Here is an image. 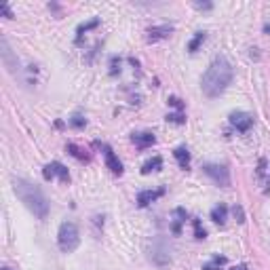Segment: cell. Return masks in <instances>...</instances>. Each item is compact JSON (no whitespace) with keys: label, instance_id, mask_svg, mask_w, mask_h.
I'll list each match as a JSON object with an SVG mask.
<instances>
[{"label":"cell","instance_id":"1","mask_svg":"<svg viewBox=\"0 0 270 270\" xmlns=\"http://www.w3.org/2000/svg\"><path fill=\"white\" fill-rule=\"evenodd\" d=\"M230 83H233V66H230V62L224 55H220L205 70L201 89L207 98H218V95H222L228 89Z\"/></svg>","mask_w":270,"mask_h":270},{"label":"cell","instance_id":"2","mask_svg":"<svg viewBox=\"0 0 270 270\" xmlns=\"http://www.w3.org/2000/svg\"><path fill=\"white\" fill-rule=\"evenodd\" d=\"M13 190H15L17 199L34 214V218L45 220L49 216V203L38 186H34L32 182H28L24 178H13Z\"/></svg>","mask_w":270,"mask_h":270},{"label":"cell","instance_id":"3","mask_svg":"<svg viewBox=\"0 0 270 270\" xmlns=\"http://www.w3.org/2000/svg\"><path fill=\"white\" fill-rule=\"evenodd\" d=\"M57 245L64 254H72L76 247L81 245V233L76 228L74 222H64L60 226V233H57Z\"/></svg>","mask_w":270,"mask_h":270},{"label":"cell","instance_id":"4","mask_svg":"<svg viewBox=\"0 0 270 270\" xmlns=\"http://www.w3.org/2000/svg\"><path fill=\"white\" fill-rule=\"evenodd\" d=\"M203 171H205L216 184H220V186H224V188L230 186V171H228V167H224V165H205Z\"/></svg>","mask_w":270,"mask_h":270},{"label":"cell","instance_id":"5","mask_svg":"<svg viewBox=\"0 0 270 270\" xmlns=\"http://www.w3.org/2000/svg\"><path fill=\"white\" fill-rule=\"evenodd\" d=\"M95 146H98L102 152H104V159H106V165H108V169L114 173V176H123V163L119 161V157H117V154H114V150L108 146V144H95Z\"/></svg>","mask_w":270,"mask_h":270},{"label":"cell","instance_id":"6","mask_svg":"<svg viewBox=\"0 0 270 270\" xmlns=\"http://www.w3.org/2000/svg\"><path fill=\"white\" fill-rule=\"evenodd\" d=\"M43 178H45L47 182H51V180H55V178H60L62 182H70V173H68V169H66L60 161H53V163H49V165L43 169Z\"/></svg>","mask_w":270,"mask_h":270},{"label":"cell","instance_id":"7","mask_svg":"<svg viewBox=\"0 0 270 270\" xmlns=\"http://www.w3.org/2000/svg\"><path fill=\"white\" fill-rule=\"evenodd\" d=\"M228 121H230V125H233L237 131H241V133H247L249 129L254 127V117H252V114H247V112H233Z\"/></svg>","mask_w":270,"mask_h":270},{"label":"cell","instance_id":"8","mask_svg":"<svg viewBox=\"0 0 270 270\" xmlns=\"http://www.w3.org/2000/svg\"><path fill=\"white\" fill-rule=\"evenodd\" d=\"M0 57H3V64L9 68V72H17L19 70V60L13 55V51H11L5 36L0 38Z\"/></svg>","mask_w":270,"mask_h":270},{"label":"cell","instance_id":"9","mask_svg":"<svg viewBox=\"0 0 270 270\" xmlns=\"http://www.w3.org/2000/svg\"><path fill=\"white\" fill-rule=\"evenodd\" d=\"M131 142L135 144V148L146 150V148H150L154 142H157V138H154V133H150V131H140V133L131 135Z\"/></svg>","mask_w":270,"mask_h":270},{"label":"cell","instance_id":"10","mask_svg":"<svg viewBox=\"0 0 270 270\" xmlns=\"http://www.w3.org/2000/svg\"><path fill=\"white\" fill-rule=\"evenodd\" d=\"M173 32V26L171 24H163V26H154L148 30V43H157V41H163V38H167L169 34Z\"/></svg>","mask_w":270,"mask_h":270},{"label":"cell","instance_id":"11","mask_svg":"<svg viewBox=\"0 0 270 270\" xmlns=\"http://www.w3.org/2000/svg\"><path fill=\"white\" fill-rule=\"evenodd\" d=\"M165 195V188H159V190H142L138 195V205L140 207H148L150 203H154L157 199H161Z\"/></svg>","mask_w":270,"mask_h":270},{"label":"cell","instance_id":"12","mask_svg":"<svg viewBox=\"0 0 270 270\" xmlns=\"http://www.w3.org/2000/svg\"><path fill=\"white\" fill-rule=\"evenodd\" d=\"M150 258H152L154 264L161 266V268L167 266V264H171V258H169V254H167V249H163V247H159V249H154V247H152Z\"/></svg>","mask_w":270,"mask_h":270},{"label":"cell","instance_id":"13","mask_svg":"<svg viewBox=\"0 0 270 270\" xmlns=\"http://www.w3.org/2000/svg\"><path fill=\"white\" fill-rule=\"evenodd\" d=\"M211 220H214L216 224H220V226H224L226 220H228V207H226L224 203L216 205L214 209H211Z\"/></svg>","mask_w":270,"mask_h":270},{"label":"cell","instance_id":"14","mask_svg":"<svg viewBox=\"0 0 270 270\" xmlns=\"http://www.w3.org/2000/svg\"><path fill=\"white\" fill-rule=\"evenodd\" d=\"M173 157H176V161L180 163L182 169H188V167H190V152H188V148H184V146L176 148V150H173Z\"/></svg>","mask_w":270,"mask_h":270},{"label":"cell","instance_id":"15","mask_svg":"<svg viewBox=\"0 0 270 270\" xmlns=\"http://www.w3.org/2000/svg\"><path fill=\"white\" fill-rule=\"evenodd\" d=\"M161 169H163V159L159 157V154H157V157H152V159H148L142 165V173H144V176H148L150 171H161Z\"/></svg>","mask_w":270,"mask_h":270},{"label":"cell","instance_id":"16","mask_svg":"<svg viewBox=\"0 0 270 270\" xmlns=\"http://www.w3.org/2000/svg\"><path fill=\"white\" fill-rule=\"evenodd\" d=\"M66 150L72 154L74 159H79V161H89V154H87L81 146H76V144H68V146H66Z\"/></svg>","mask_w":270,"mask_h":270},{"label":"cell","instance_id":"17","mask_svg":"<svg viewBox=\"0 0 270 270\" xmlns=\"http://www.w3.org/2000/svg\"><path fill=\"white\" fill-rule=\"evenodd\" d=\"M205 38H207L205 32H197V36L188 43V51H190V53H197V49L201 47V43H205Z\"/></svg>","mask_w":270,"mask_h":270},{"label":"cell","instance_id":"18","mask_svg":"<svg viewBox=\"0 0 270 270\" xmlns=\"http://www.w3.org/2000/svg\"><path fill=\"white\" fill-rule=\"evenodd\" d=\"M224 264H226V258L224 256H216L209 264L203 266V270H220V266H224Z\"/></svg>","mask_w":270,"mask_h":270},{"label":"cell","instance_id":"19","mask_svg":"<svg viewBox=\"0 0 270 270\" xmlns=\"http://www.w3.org/2000/svg\"><path fill=\"white\" fill-rule=\"evenodd\" d=\"M176 216H178V220H176V224H173V233L180 235V224L186 222V211L184 209H176Z\"/></svg>","mask_w":270,"mask_h":270},{"label":"cell","instance_id":"20","mask_svg":"<svg viewBox=\"0 0 270 270\" xmlns=\"http://www.w3.org/2000/svg\"><path fill=\"white\" fill-rule=\"evenodd\" d=\"M192 224H195V235H197V239H199V241H201V239H205V237H207V233H205V228L201 226V220H197V218H195V220H192Z\"/></svg>","mask_w":270,"mask_h":270},{"label":"cell","instance_id":"21","mask_svg":"<svg viewBox=\"0 0 270 270\" xmlns=\"http://www.w3.org/2000/svg\"><path fill=\"white\" fill-rule=\"evenodd\" d=\"M167 123H173V125H184L186 123V117H184V114H169V117H167Z\"/></svg>","mask_w":270,"mask_h":270},{"label":"cell","instance_id":"22","mask_svg":"<svg viewBox=\"0 0 270 270\" xmlns=\"http://www.w3.org/2000/svg\"><path fill=\"white\" fill-rule=\"evenodd\" d=\"M95 26H100V19H91L89 24H81L76 32H79V36H83V32H87V30H91V28H95Z\"/></svg>","mask_w":270,"mask_h":270},{"label":"cell","instance_id":"23","mask_svg":"<svg viewBox=\"0 0 270 270\" xmlns=\"http://www.w3.org/2000/svg\"><path fill=\"white\" fill-rule=\"evenodd\" d=\"M70 125H72V127H76V129H81V127H85V125H87V121L81 117V114H74V117L70 119Z\"/></svg>","mask_w":270,"mask_h":270},{"label":"cell","instance_id":"24","mask_svg":"<svg viewBox=\"0 0 270 270\" xmlns=\"http://www.w3.org/2000/svg\"><path fill=\"white\" fill-rule=\"evenodd\" d=\"M233 214H235V218H237V222H239V224H243V222H245V211H243V207H241V205H235V207H233Z\"/></svg>","mask_w":270,"mask_h":270},{"label":"cell","instance_id":"25","mask_svg":"<svg viewBox=\"0 0 270 270\" xmlns=\"http://www.w3.org/2000/svg\"><path fill=\"white\" fill-rule=\"evenodd\" d=\"M195 7L199 11H211V9H214V5H211V3H195Z\"/></svg>","mask_w":270,"mask_h":270},{"label":"cell","instance_id":"26","mask_svg":"<svg viewBox=\"0 0 270 270\" xmlns=\"http://www.w3.org/2000/svg\"><path fill=\"white\" fill-rule=\"evenodd\" d=\"M264 171H266V161L260 159V165H258V176H260V178L264 176Z\"/></svg>","mask_w":270,"mask_h":270},{"label":"cell","instance_id":"27","mask_svg":"<svg viewBox=\"0 0 270 270\" xmlns=\"http://www.w3.org/2000/svg\"><path fill=\"white\" fill-rule=\"evenodd\" d=\"M169 104H171V106H176L178 110H182V100H178V98H169Z\"/></svg>","mask_w":270,"mask_h":270},{"label":"cell","instance_id":"28","mask_svg":"<svg viewBox=\"0 0 270 270\" xmlns=\"http://www.w3.org/2000/svg\"><path fill=\"white\" fill-rule=\"evenodd\" d=\"M0 11H3V13H5L9 19L13 17V13H11V7H9V5H3V7H0Z\"/></svg>","mask_w":270,"mask_h":270},{"label":"cell","instance_id":"29","mask_svg":"<svg viewBox=\"0 0 270 270\" xmlns=\"http://www.w3.org/2000/svg\"><path fill=\"white\" fill-rule=\"evenodd\" d=\"M230 270H249L245 264H239V266H233V268H230Z\"/></svg>","mask_w":270,"mask_h":270},{"label":"cell","instance_id":"30","mask_svg":"<svg viewBox=\"0 0 270 270\" xmlns=\"http://www.w3.org/2000/svg\"><path fill=\"white\" fill-rule=\"evenodd\" d=\"M264 32H266V34H270V24H264Z\"/></svg>","mask_w":270,"mask_h":270},{"label":"cell","instance_id":"31","mask_svg":"<svg viewBox=\"0 0 270 270\" xmlns=\"http://www.w3.org/2000/svg\"><path fill=\"white\" fill-rule=\"evenodd\" d=\"M3 270H13V268H9V266H5V268H3Z\"/></svg>","mask_w":270,"mask_h":270}]
</instances>
